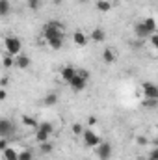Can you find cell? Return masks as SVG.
<instances>
[{"instance_id": "6da1fadb", "label": "cell", "mask_w": 158, "mask_h": 160, "mask_svg": "<svg viewBox=\"0 0 158 160\" xmlns=\"http://www.w3.org/2000/svg\"><path fill=\"white\" fill-rule=\"evenodd\" d=\"M43 38L47 39V43H48L50 48L60 50V48L63 47V39H65L63 26H62L58 21H48V22L43 26Z\"/></svg>"}, {"instance_id": "7a4b0ae2", "label": "cell", "mask_w": 158, "mask_h": 160, "mask_svg": "<svg viewBox=\"0 0 158 160\" xmlns=\"http://www.w3.org/2000/svg\"><path fill=\"white\" fill-rule=\"evenodd\" d=\"M87 82H89V73L84 71V69H77V75L75 78L69 82V88L75 91V93H80L87 88Z\"/></svg>"}, {"instance_id": "3957f363", "label": "cell", "mask_w": 158, "mask_h": 160, "mask_svg": "<svg viewBox=\"0 0 158 160\" xmlns=\"http://www.w3.org/2000/svg\"><path fill=\"white\" fill-rule=\"evenodd\" d=\"M4 48H6L7 54L19 56V54H22V41L17 36H6L4 38Z\"/></svg>"}, {"instance_id": "277c9868", "label": "cell", "mask_w": 158, "mask_h": 160, "mask_svg": "<svg viewBox=\"0 0 158 160\" xmlns=\"http://www.w3.org/2000/svg\"><path fill=\"white\" fill-rule=\"evenodd\" d=\"M82 138H84V145L86 147H97V145H101V136L99 134H95L93 130H89V128H86L84 130V134H82Z\"/></svg>"}, {"instance_id": "5b68a950", "label": "cell", "mask_w": 158, "mask_h": 160, "mask_svg": "<svg viewBox=\"0 0 158 160\" xmlns=\"http://www.w3.org/2000/svg\"><path fill=\"white\" fill-rule=\"evenodd\" d=\"M112 153H114V147L110 142H101V145H97V157L99 160H110L112 158Z\"/></svg>"}, {"instance_id": "8992f818", "label": "cell", "mask_w": 158, "mask_h": 160, "mask_svg": "<svg viewBox=\"0 0 158 160\" xmlns=\"http://www.w3.org/2000/svg\"><path fill=\"white\" fill-rule=\"evenodd\" d=\"M141 91L145 99H158V86L153 82H143L141 84Z\"/></svg>"}, {"instance_id": "52a82bcc", "label": "cell", "mask_w": 158, "mask_h": 160, "mask_svg": "<svg viewBox=\"0 0 158 160\" xmlns=\"http://www.w3.org/2000/svg\"><path fill=\"white\" fill-rule=\"evenodd\" d=\"M134 36L140 38V39H147V38H151L153 34L147 30V26L143 24V21H138V22L134 24Z\"/></svg>"}, {"instance_id": "ba28073f", "label": "cell", "mask_w": 158, "mask_h": 160, "mask_svg": "<svg viewBox=\"0 0 158 160\" xmlns=\"http://www.w3.org/2000/svg\"><path fill=\"white\" fill-rule=\"evenodd\" d=\"M75 75H77V69H75V65H63L62 67V71H60V77L63 82H71V80L75 78Z\"/></svg>"}, {"instance_id": "9c48e42d", "label": "cell", "mask_w": 158, "mask_h": 160, "mask_svg": "<svg viewBox=\"0 0 158 160\" xmlns=\"http://www.w3.org/2000/svg\"><path fill=\"white\" fill-rule=\"evenodd\" d=\"M15 130V125L9 119H0V136L2 138H7L11 132Z\"/></svg>"}, {"instance_id": "30bf717a", "label": "cell", "mask_w": 158, "mask_h": 160, "mask_svg": "<svg viewBox=\"0 0 158 160\" xmlns=\"http://www.w3.org/2000/svg\"><path fill=\"white\" fill-rule=\"evenodd\" d=\"M30 65H32L30 56H26V54H19V56H15V67H17V69H28Z\"/></svg>"}, {"instance_id": "8fae6325", "label": "cell", "mask_w": 158, "mask_h": 160, "mask_svg": "<svg viewBox=\"0 0 158 160\" xmlns=\"http://www.w3.org/2000/svg\"><path fill=\"white\" fill-rule=\"evenodd\" d=\"M89 39L95 41V43H102V41L106 39V30H104V28H95V30H91Z\"/></svg>"}, {"instance_id": "7c38bea8", "label": "cell", "mask_w": 158, "mask_h": 160, "mask_svg": "<svg viewBox=\"0 0 158 160\" xmlns=\"http://www.w3.org/2000/svg\"><path fill=\"white\" fill-rule=\"evenodd\" d=\"M73 39H75V45H78V47H86L87 41H89V36H87L86 32H82V30H77L75 36H73Z\"/></svg>"}, {"instance_id": "4fadbf2b", "label": "cell", "mask_w": 158, "mask_h": 160, "mask_svg": "<svg viewBox=\"0 0 158 160\" xmlns=\"http://www.w3.org/2000/svg\"><path fill=\"white\" fill-rule=\"evenodd\" d=\"M2 158L4 160H19V151L15 147H7L6 151H2Z\"/></svg>"}, {"instance_id": "5bb4252c", "label": "cell", "mask_w": 158, "mask_h": 160, "mask_svg": "<svg viewBox=\"0 0 158 160\" xmlns=\"http://www.w3.org/2000/svg\"><path fill=\"white\" fill-rule=\"evenodd\" d=\"M102 62H104V63H114V62H116V52H114V48H104V50H102Z\"/></svg>"}, {"instance_id": "9a60e30c", "label": "cell", "mask_w": 158, "mask_h": 160, "mask_svg": "<svg viewBox=\"0 0 158 160\" xmlns=\"http://www.w3.org/2000/svg\"><path fill=\"white\" fill-rule=\"evenodd\" d=\"M43 104H45V106H56V104H58V95H56V93H48V95H45Z\"/></svg>"}, {"instance_id": "2e32d148", "label": "cell", "mask_w": 158, "mask_h": 160, "mask_svg": "<svg viewBox=\"0 0 158 160\" xmlns=\"http://www.w3.org/2000/svg\"><path fill=\"white\" fill-rule=\"evenodd\" d=\"M95 8H97V11H101V13H106V11L112 9V4H110L108 0H99Z\"/></svg>"}, {"instance_id": "e0dca14e", "label": "cell", "mask_w": 158, "mask_h": 160, "mask_svg": "<svg viewBox=\"0 0 158 160\" xmlns=\"http://www.w3.org/2000/svg\"><path fill=\"white\" fill-rule=\"evenodd\" d=\"M143 24L147 26V30H149L151 34L158 32V30H156V19H153V17H147V19H143Z\"/></svg>"}, {"instance_id": "ac0fdd59", "label": "cell", "mask_w": 158, "mask_h": 160, "mask_svg": "<svg viewBox=\"0 0 158 160\" xmlns=\"http://www.w3.org/2000/svg\"><path fill=\"white\" fill-rule=\"evenodd\" d=\"M22 125L28 127V128H36V130H37V127H39V123L34 119V118H30V116H22Z\"/></svg>"}, {"instance_id": "d6986e66", "label": "cell", "mask_w": 158, "mask_h": 160, "mask_svg": "<svg viewBox=\"0 0 158 160\" xmlns=\"http://www.w3.org/2000/svg\"><path fill=\"white\" fill-rule=\"evenodd\" d=\"M37 130H43V132H47L48 136L54 132V125L50 123V121H43V123H39V127H37Z\"/></svg>"}, {"instance_id": "ffe728a7", "label": "cell", "mask_w": 158, "mask_h": 160, "mask_svg": "<svg viewBox=\"0 0 158 160\" xmlns=\"http://www.w3.org/2000/svg\"><path fill=\"white\" fill-rule=\"evenodd\" d=\"M2 63H4L6 69H7V67H13V65H15V56H11V54L6 52V54L2 56Z\"/></svg>"}, {"instance_id": "44dd1931", "label": "cell", "mask_w": 158, "mask_h": 160, "mask_svg": "<svg viewBox=\"0 0 158 160\" xmlns=\"http://www.w3.org/2000/svg\"><path fill=\"white\" fill-rule=\"evenodd\" d=\"M39 151L43 155H50L52 151H54V145L50 143V142H45V143H39Z\"/></svg>"}, {"instance_id": "7402d4cb", "label": "cell", "mask_w": 158, "mask_h": 160, "mask_svg": "<svg viewBox=\"0 0 158 160\" xmlns=\"http://www.w3.org/2000/svg\"><path fill=\"white\" fill-rule=\"evenodd\" d=\"M9 9H11L9 0H0V15H2V17H6V15L9 13Z\"/></svg>"}, {"instance_id": "603a6c76", "label": "cell", "mask_w": 158, "mask_h": 160, "mask_svg": "<svg viewBox=\"0 0 158 160\" xmlns=\"http://www.w3.org/2000/svg\"><path fill=\"white\" fill-rule=\"evenodd\" d=\"M48 134L47 132H43V130H36V140H37V143H45V142H48Z\"/></svg>"}, {"instance_id": "cb8c5ba5", "label": "cell", "mask_w": 158, "mask_h": 160, "mask_svg": "<svg viewBox=\"0 0 158 160\" xmlns=\"http://www.w3.org/2000/svg\"><path fill=\"white\" fill-rule=\"evenodd\" d=\"M71 130H73L75 136H82V134H84V127H82V123H73Z\"/></svg>"}, {"instance_id": "d4e9b609", "label": "cell", "mask_w": 158, "mask_h": 160, "mask_svg": "<svg viewBox=\"0 0 158 160\" xmlns=\"http://www.w3.org/2000/svg\"><path fill=\"white\" fill-rule=\"evenodd\" d=\"M19 160H34L32 151H30V149H24V151H21V153H19Z\"/></svg>"}, {"instance_id": "484cf974", "label": "cell", "mask_w": 158, "mask_h": 160, "mask_svg": "<svg viewBox=\"0 0 158 160\" xmlns=\"http://www.w3.org/2000/svg\"><path fill=\"white\" fill-rule=\"evenodd\" d=\"M26 4H28V8H30L32 11H37L41 8V0H26Z\"/></svg>"}, {"instance_id": "4316f807", "label": "cell", "mask_w": 158, "mask_h": 160, "mask_svg": "<svg viewBox=\"0 0 158 160\" xmlns=\"http://www.w3.org/2000/svg\"><path fill=\"white\" fill-rule=\"evenodd\" d=\"M147 160H158V142H156V145H155V149H151V151H149Z\"/></svg>"}, {"instance_id": "83f0119b", "label": "cell", "mask_w": 158, "mask_h": 160, "mask_svg": "<svg viewBox=\"0 0 158 160\" xmlns=\"http://www.w3.org/2000/svg\"><path fill=\"white\" fill-rule=\"evenodd\" d=\"M143 106L145 108H155V106H158V99H145L143 101Z\"/></svg>"}, {"instance_id": "f1b7e54d", "label": "cell", "mask_w": 158, "mask_h": 160, "mask_svg": "<svg viewBox=\"0 0 158 160\" xmlns=\"http://www.w3.org/2000/svg\"><path fill=\"white\" fill-rule=\"evenodd\" d=\"M151 45H153V48L158 50V32H155V34L151 36Z\"/></svg>"}, {"instance_id": "f546056e", "label": "cell", "mask_w": 158, "mask_h": 160, "mask_svg": "<svg viewBox=\"0 0 158 160\" xmlns=\"http://www.w3.org/2000/svg\"><path fill=\"white\" fill-rule=\"evenodd\" d=\"M136 143H138V145H147L149 142H147L145 136H138V138H136Z\"/></svg>"}, {"instance_id": "4dcf8cb0", "label": "cell", "mask_w": 158, "mask_h": 160, "mask_svg": "<svg viewBox=\"0 0 158 160\" xmlns=\"http://www.w3.org/2000/svg\"><path fill=\"white\" fill-rule=\"evenodd\" d=\"M7 149V138H2L0 140V151H6Z\"/></svg>"}, {"instance_id": "1f68e13d", "label": "cell", "mask_w": 158, "mask_h": 160, "mask_svg": "<svg viewBox=\"0 0 158 160\" xmlns=\"http://www.w3.org/2000/svg\"><path fill=\"white\" fill-rule=\"evenodd\" d=\"M95 123H97V118H93V116H91V118H87V125H89V127H91V125H95Z\"/></svg>"}, {"instance_id": "d6a6232c", "label": "cell", "mask_w": 158, "mask_h": 160, "mask_svg": "<svg viewBox=\"0 0 158 160\" xmlns=\"http://www.w3.org/2000/svg\"><path fill=\"white\" fill-rule=\"evenodd\" d=\"M6 97H7V93H6V89L2 88V89H0V99H2V101H6Z\"/></svg>"}, {"instance_id": "836d02e7", "label": "cell", "mask_w": 158, "mask_h": 160, "mask_svg": "<svg viewBox=\"0 0 158 160\" xmlns=\"http://www.w3.org/2000/svg\"><path fill=\"white\" fill-rule=\"evenodd\" d=\"M6 86H7V78L4 77V78H2V88H6Z\"/></svg>"}, {"instance_id": "e575fe53", "label": "cell", "mask_w": 158, "mask_h": 160, "mask_svg": "<svg viewBox=\"0 0 158 160\" xmlns=\"http://www.w3.org/2000/svg\"><path fill=\"white\" fill-rule=\"evenodd\" d=\"M78 2H82V4H86V2H89V0H78Z\"/></svg>"}]
</instances>
